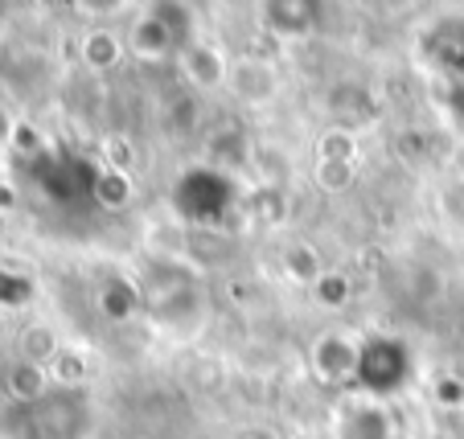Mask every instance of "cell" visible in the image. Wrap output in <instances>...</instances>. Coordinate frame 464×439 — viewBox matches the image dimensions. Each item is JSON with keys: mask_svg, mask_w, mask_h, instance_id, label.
I'll list each match as a JSON object with an SVG mask.
<instances>
[{"mask_svg": "<svg viewBox=\"0 0 464 439\" xmlns=\"http://www.w3.org/2000/svg\"><path fill=\"white\" fill-rule=\"evenodd\" d=\"M321 160H353V140H350V132H324V140H321Z\"/></svg>", "mask_w": 464, "mask_h": 439, "instance_id": "obj_15", "label": "cell"}, {"mask_svg": "<svg viewBox=\"0 0 464 439\" xmlns=\"http://www.w3.org/2000/svg\"><path fill=\"white\" fill-rule=\"evenodd\" d=\"M358 361H362V345L345 333H324L313 345V366L324 382H350L358 378Z\"/></svg>", "mask_w": 464, "mask_h": 439, "instance_id": "obj_2", "label": "cell"}, {"mask_svg": "<svg viewBox=\"0 0 464 439\" xmlns=\"http://www.w3.org/2000/svg\"><path fill=\"white\" fill-rule=\"evenodd\" d=\"M9 390L21 398V403H37V398H45V366L17 361L13 374H9Z\"/></svg>", "mask_w": 464, "mask_h": 439, "instance_id": "obj_10", "label": "cell"}, {"mask_svg": "<svg viewBox=\"0 0 464 439\" xmlns=\"http://www.w3.org/2000/svg\"><path fill=\"white\" fill-rule=\"evenodd\" d=\"M313 291H316V300H321L324 308H342L345 300H350V280H345L342 272H324L321 280L313 283Z\"/></svg>", "mask_w": 464, "mask_h": 439, "instance_id": "obj_11", "label": "cell"}, {"mask_svg": "<svg viewBox=\"0 0 464 439\" xmlns=\"http://www.w3.org/2000/svg\"><path fill=\"white\" fill-rule=\"evenodd\" d=\"M181 71L198 91H218V87H227V79H230V62L218 45L189 42L181 53Z\"/></svg>", "mask_w": 464, "mask_h": 439, "instance_id": "obj_3", "label": "cell"}, {"mask_svg": "<svg viewBox=\"0 0 464 439\" xmlns=\"http://www.w3.org/2000/svg\"><path fill=\"white\" fill-rule=\"evenodd\" d=\"M95 194H99V202H103V205H123V202H128V194H131V181H128V173H115V168H107V173H99V181H95Z\"/></svg>", "mask_w": 464, "mask_h": 439, "instance_id": "obj_12", "label": "cell"}, {"mask_svg": "<svg viewBox=\"0 0 464 439\" xmlns=\"http://www.w3.org/2000/svg\"><path fill=\"white\" fill-rule=\"evenodd\" d=\"M177 42V33L169 29L165 13H152V17H144L140 25H136V33H131V50L140 53V58H160V53H169Z\"/></svg>", "mask_w": 464, "mask_h": 439, "instance_id": "obj_5", "label": "cell"}, {"mask_svg": "<svg viewBox=\"0 0 464 439\" xmlns=\"http://www.w3.org/2000/svg\"><path fill=\"white\" fill-rule=\"evenodd\" d=\"M87 13H95V17H111V13H123L131 5V0H79Z\"/></svg>", "mask_w": 464, "mask_h": 439, "instance_id": "obj_16", "label": "cell"}, {"mask_svg": "<svg viewBox=\"0 0 464 439\" xmlns=\"http://www.w3.org/2000/svg\"><path fill=\"white\" fill-rule=\"evenodd\" d=\"M136 304H140V291L131 288L128 280H111L99 291V308H103V317H111V320H128L131 312H136Z\"/></svg>", "mask_w": 464, "mask_h": 439, "instance_id": "obj_8", "label": "cell"}, {"mask_svg": "<svg viewBox=\"0 0 464 439\" xmlns=\"http://www.w3.org/2000/svg\"><path fill=\"white\" fill-rule=\"evenodd\" d=\"M29 300V283L17 280L13 272H0V304L5 308H21Z\"/></svg>", "mask_w": 464, "mask_h": 439, "instance_id": "obj_14", "label": "cell"}, {"mask_svg": "<svg viewBox=\"0 0 464 439\" xmlns=\"http://www.w3.org/2000/svg\"><path fill=\"white\" fill-rule=\"evenodd\" d=\"M62 353L58 337H53L50 325H29L21 333V361H34V366H50L53 358Z\"/></svg>", "mask_w": 464, "mask_h": 439, "instance_id": "obj_6", "label": "cell"}, {"mask_svg": "<svg viewBox=\"0 0 464 439\" xmlns=\"http://www.w3.org/2000/svg\"><path fill=\"white\" fill-rule=\"evenodd\" d=\"M337 439H391V419L374 403H353L350 411H342Z\"/></svg>", "mask_w": 464, "mask_h": 439, "instance_id": "obj_4", "label": "cell"}, {"mask_svg": "<svg viewBox=\"0 0 464 439\" xmlns=\"http://www.w3.org/2000/svg\"><path fill=\"white\" fill-rule=\"evenodd\" d=\"M284 272H288L292 280H300V283L313 288V283L324 275V263H321V255H316L308 243H292L288 251H284Z\"/></svg>", "mask_w": 464, "mask_h": 439, "instance_id": "obj_7", "label": "cell"}, {"mask_svg": "<svg viewBox=\"0 0 464 439\" xmlns=\"http://www.w3.org/2000/svg\"><path fill=\"white\" fill-rule=\"evenodd\" d=\"M107 152H111V157H115V165H111V168H115V173H123V168H128V160H131V148L120 140V136H115V140L107 144Z\"/></svg>", "mask_w": 464, "mask_h": 439, "instance_id": "obj_17", "label": "cell"}, {"mask_svg": "<svg viewBox=\"0 0 464 439\" xmlns=\"http://www.w3.org/2000/svg\"><path fill=\"white\" fill-rule=\"evenodd\" d=\"M9 136H13V119L5 111H0V148H5V144H9Z\"/></svg>", "mask_w": 464, "mask_h": 439, "instance_id": "obj_18", "label": "cell"}, {"mask_svg": "<svg viewBox=\"0 0 464 439\" xmlns=\"http://www.w3.org/2000/svg\"><path fill=\"white\" fill-rule=\"evenodd\" d=\"M230 95L246 107H263L267 99L280 91V74H276L272 62L263 58H238L230 62V79H227Z\"/></svg>", "mask_w": 464, "mask_h": 439, "instance_id": "obj_1", "label": "cell"}, {"mask_svg": "<svg viewBox=\"0 0 464 439\" xmlns=\"http://www.w3.org/2000/svg\"><path fill=\"white\" fill-rule=\"evenodd\" d=\"M120 53H123L120 37L107 33V29L82 37V58H87L91 71H107V66H115V62H120Z\"/></svg>", "mask_w": 464, "mask_h": 439, "instance_id": "obj_9", "label": "cell"}, {"mask_svg": "<svg viewBox=\"0 0 464 439\" xmlns=\"http://www.w3.org/2000/svg\"><path fill=\"white\" fill-rule=\"evenodd\" d=\"M316 181H321V189H350L353 185V160H321L316 165Z\"/></svg>", "mask_w": 464, "mask_h": 439, "instance_id": "obj_13", "label": "cell"}, {"mask_svg": "<svg viewBox=\"0 0 464 439\" xmlns=\"http://www.w3.org/2000/svg\"><path fill=\"white\" fill-rule=\"evenodd\" d=\"M235 439H267V435H259V431H243V435H235Z\"/></svg>", "mask_w": 464, "mask_h": 439, "instance_id": "obj_19", "label": "cell"}]
</instances>
